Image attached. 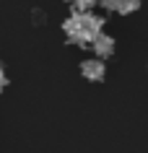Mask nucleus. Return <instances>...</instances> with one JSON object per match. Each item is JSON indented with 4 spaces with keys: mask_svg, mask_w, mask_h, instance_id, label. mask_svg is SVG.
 I'll return each mask as SVG.
<instances>
[{
    "mask_svg": "<svg viewBox=\"0 0 148 153\" xmlns=\"http://www.w3.org/2000/svg\"><path fill=\"white\" fill-rule=\"evenodd\" d=\"M101 26H104V21L96 13H91V10H83V13L81 10H73V16H68L62 21V31H65L70 44L91 47L94 39L101 34Z\"/></svg>",
    "mask_w": 148,
    "mask_h": 153,
    "instance_id": "1",
    "label": "nucleus"
},
{
    "mask_svg": "<svg viewBox=\"0 0 148 153\" xmlns=\"http://www.w3.org/2000/svg\"><path fill=\"white\" fill-rule=\"evenodd\" d=\"M81 75L86 81H104V75H107V68H104V60L101 57H94V60H83L81 62Z\"/></svg>",
    "mask_w": 148,
    "mask_h": 153,
    "instance_id": "2",
    "label": "nucleus"
},
{
    "mask_svg": "<svg viewBox=\"0 0 148 153\" xmlns=\"http://www.w3.org/2000/svg\"><path fill=\"white\" fill-rule=\"evenodd\" d=\"M91 49H94V55H99L101 60H107V57L115 55V39L109 34H99L96 39H94V44H91Z\"/></svg>",
    "mask_w": 148,
    "mask_h": 153,
    "instance_id": "3",
    "label": "nucleus"
},
{
    "mask_svg": "<svg viewBox=\"0 0 148 153\" xmlns=\"http://www.w3.org/2000/svg\"><path fill=\"white\" fill-rule=\"evenodd\" d=\"M101 8L112 10V13H132L140 8V0H99Z\"/></svg>",
    "mask_w": 148,
    "mask_h": 153,
    "instance_id": "4",
    "label": "nucleus"
},
{
    "mask_svg": "<svg viewBox=\"0 0 148 153\" xmlns=\"http://www.w3.org/2000/svg\"><path fill=\"white\" fill-rule=\"evenodd\" d=\"M96 3H99V0H70L73 10H81V13H83V10H91Z\"/></svg>",
    "mask_w": 148,
    "mask_h": 153,
    "instance_id": "5",
    "label": "nucleus"
},
{
    "mask_svg": "<svg viewBox=\"0 0 148 153\" xmlns=\"http://www.w3.org/2000/svg\"><path fill=\"white\" fill-rule=\"evenodd\" d=\"M5 86H8V75H5V70L0 68V91H5Z\"/></svg>",
    "mask_w": 148,
    "mask_h": 153,
    "instance_id": "6",
    "label": "nucleus"
}]
</instances>
